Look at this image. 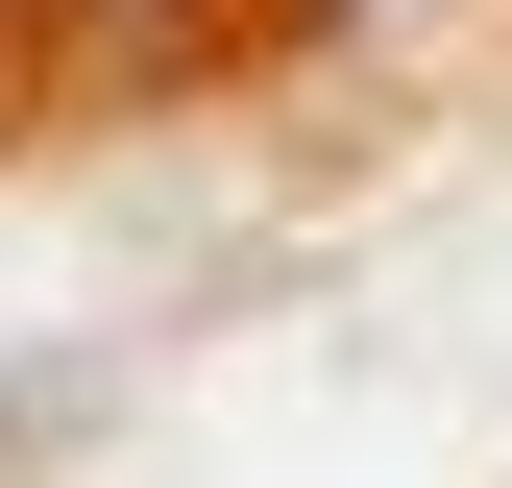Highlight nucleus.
I'll use <instances>...</instances> for the list:
<instances>
[]
</instances>
